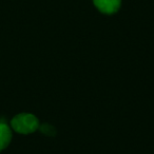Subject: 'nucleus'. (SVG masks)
<instances>
[{
  "instance_id": "f257e3e1",
  "label": "nucleus",
  "mask_w": 154,
  "mask_h": 154,
  "mask_svg": "<svg viewBox=\"0 0 154 154\" xmlns=\"http://www.w3.org/2000/svg\"><path fill=\"white\" fill-rule=\"evenodd\" d=\"M12 128L21 134H30L39 128L38 118L33 114L21 113L16 115L11 122Z\"/></svg>"
},
{
  "instance_id": "f03ea898",
  "label": "nucleus",
  "mask_w": 154,
  "mask_h": 154,
  "mask_svg": "<svg viewBox=\"0 0 154 154\" xmlns=\"http://www.w3.org/2000/svg\"><path fill=\"white\" fill-rule=\"evenodd\" d=\"M93 2L99 12L111 15L119 10L122 0H93Z\"/></svg>"
},
{
  "instance_id": "7ed1b4c3",
  "label": "nucleus",
  "mask_w": 154,
  "mask_h": 154,
  "mask_svg": "<svg viewBox=\"0 0 154 154\" xmlns=\"http://www.w3.org/2000/svg\"><path fill=\"white\" fill-rule=\"evenodd\" d=\"M12 139V132L8 125L5 124H0V151H2L3 149L9 146L10 141Z\"/></svg>"
},
{
  "instance_id": "20e7f679",
  "label": "nucleus",
  "mask_w": 154,
  "mask_h": 154,
  "mask_svg": "<svg viewBox=\"0 0 154 154\" xmlns=\"http://www.w3.org/2000/svg\"><path fill=\"white\" fill-rule=\"evenodd\" d=\"M40 131L43 134L48 135V136H54L56 134V131L54 129V127H52L49 124H43L40 126Z\"/></svg>"
}]
</instances>
